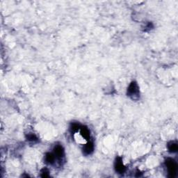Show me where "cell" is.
I'll list each match as a JSON object with an SVG mask.
<instances>
[{"label":"cell","mask_w":178,"mask_h":178,"mask_svg":"<svg viewBox=\"0 0 178 178\" xmlns=\"http://www.w3.org/2000/svg\"><path fill=\"white\" fill-rule=\"evenodd\" d=\"M165 166L168 170V174H169L168 176L170 178L175 177L177 170V164L176 162L172 158H167L165 160Z\"/></svg>","instance_id":"obj_1"},{"label":"cell","mask_w":178,"mask_h":178,"mask_svg":"<svg viewBox=\"0 0 178 178\" xmlns=\"http://www.w3.org/2000/svg\"><path fill=\"white\" fill-rule=\"evenodd\" d=\"M127 96H129L130 98L133 100H137L140 97V91L139 87L136 82H132L129 85L127 88Z\"/></svg>","instance_id":"obj_2"},{"label":"cell","mask_w":178,"mask_h":178,"mask_svg":"<svg viewBox=\"0 0 178 178\" xmlns=\"http://www.w3.org/2000/svg\"><path fill=\"white\" fill-rule=\"evenodd\" d=\"M114 169L117 173L121 175L125 173V170H126V167H125L123 162H122V157H116V161H115L114 163Z\"/></svg>","instance_id":"obj_3"},{"label":"cell","mask_w":178,"mask_h":178,"mask_svg":"<svg viewBox=\"0 0 178 178\" xmlns=\"http://www.w3.org/2000/svg\"><path fill=\"white\" fill-rule=\"evenodd\" d=\"M54 154L57 159L62 160L65 157V150L61 145H56L54 147Z\"/></svg>","instance_id":"obj_4"},{"label":"cell","mask_w":178,"mask_h":178,"mask_svg":"<svg viewBox=\"0 0 178 178\" xmlns=\"http://www.w3.org/2000/svg\"><path fill=\"white\" fill-rule=\"evenodd\" d=\"M94 148L95 147L93 142L91 141V140H89V141L87 142V143L84 145L83 148H82V152H83V154L84 155L88 156V155L91 154L93 152Z\"/></svg>","instance_id":"obj_5"},{"label":"cell","mask_w":178,"mask_h":178,"mask_svg":"<svg viewBox=\"0 0 178 178\" xmlns=\"http://www.w3.org/2000/svg\"><path fill=\"white\" fill-rule=\"evenodd\" d=\"M80 134L83 137V139L86 140L87 141H89V140H91V132H90L89 129L86 126H82L80 128Z\"/></svg>","instance_id":"obj_6"},{"label":"cell","mask_w":178,"mask_h":178,"mask_svg":"<svg viewBox=\"0 0 178 178\" xmlns=\"http://www.w3.org/2000/svg\"><path fill=\"white\" fill-rule=\"evenodd\" d=\"M56 157L54 153H51V152H47L45 155V162L46 164L52 165L55 163L56 161Z\"/></svg>","instance_id":"obj_7"},{"label":"cell","mask_w":178,"mask_h":178,"mask_svg":"<svg viewBox=\"0 0 178 178\" xmlns=\"http://www.w3.org/2000/svg\"><path fill=\"white\" fill-rule=\"evenodd\" d=\"M168 150H169V152H170V153H175V152H177L178 150V145L177 143H175L174 141H170L167 145Z\"/></svg>","instance_id":"obj_8"},{"label":"cell","mask_w":178,"mask_h":178,"mask_svg":"<svg viewBox=\"0 0 178 178\" xmlns=\"http://www.w3.org/2000/svg\"><path fill=\"white\" fill-rule=\"evenodd\" d=\"M82 125H80L78 122H72L71 124V126H70V131L72 133H76L80 130Z\"/></svg>","instance_id":"obj_9"},{"label":"cell","mask_w":178,"mask_h":178,"mask_svg":"<svg viewBox=\"0 0 178 178\" xmlns=\"http://www.w3.org/2000/svg\"><path fill=\"white\" fill-rule=\"evenodd\" d=\"M26 139L28 141L31 143H37L38 142V138L34 133H29L26 135Z\"/></svg>","instance_id":"obj_10"},{"label":"cell","mask_w":178,"mask_h":178,"mask_svg":"<svg viewBox=\"0 0 178 178\" xmlns=\"http://www.w3.org/2000/svg\"><path fill=\"white\" fill-rule=\"evenodd\" d=\"M41 177H49V172L47 169H43L41 171Z\"/></svg>","instance_id":"obj_11"},{"label":"cell","mask_w":178,"mask_h":178,"mask_svg":"<svg viewBox=\"0 0 178 178\" xmlns=\"http://www.w3.org/2000/svg\"><path fill=\"white\" fill-rule=\"evenodd\" d=\"M153 27H154L153 24H152V22H148V23H147L146 25H145L144 31H150V30H151L152 28H153Z\"/></svg>","instance_id":"obj_12"}]
</instances>
